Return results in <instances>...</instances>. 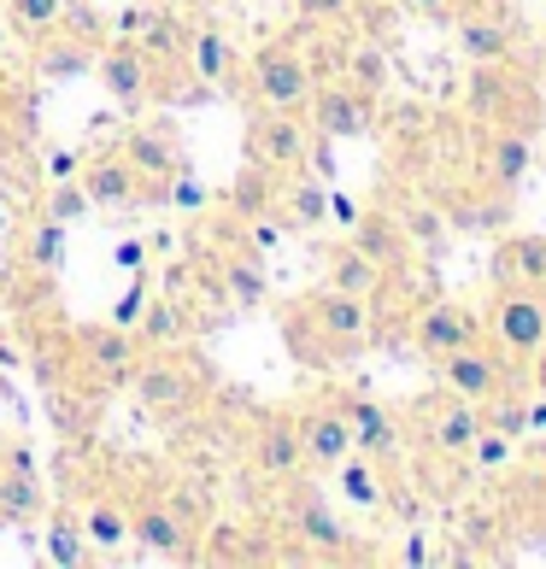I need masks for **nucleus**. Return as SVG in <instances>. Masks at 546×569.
Segmentation results:
<instances>
[{"label": "nucleus", "mask_w": 546, "mask_h": 569, "mask_svg": "<svg viewBox=\"0 0 546 569\" xmlns=\"http://www.w3.org/2000/svg\"><path fill=\"white\" fill-rule=\"evenodd\" d=\"M494 341L512 358H540L546 347V288H499L494 300Z\"/></svg>", "instance_id": "nucleus-1"}, {"label": "nucleus", "mask_w": 546, "mask_h": 569, "mask_svg": "<svg viewBox=\"0 0 546 569\" xmlns=\"http://www.w3.org/2000/svg\"><path fill=\"white\" fill-rule=\"evenodd\" d=\"M254 94L270 112H300L311 100V66L294 48H265L254 59Z\"/></svg>", "instance_id": "nucleus-2"}, {"label": "nucleus", "mask_w": 546, "mask_h": 569, "mask_svg": "<svg viewBox=\"0 0 546 569\" xmlns=\"http://www.w3.org/2000/svg\"><path fill=\"white\" fill-rule=\"evenodd\" d=\"M370 107H376V94L353 89L341 77V82H329V89H318L311 118H318V136H329V141H359V136H370Z\"/></svg>", "instance_id": "nucleus-3"}, {"label": "nucleus", "mask_w": 546, "mask_h": 569, "mask_svg": "<svg viewBox=\"0 0 546 569\" xmlns=\"http://www.w3.org/2000/svg\"><path fill=\"white\" fill-rule=\"evenodd\" d=\"M130 535L147 546V552H159V558H188L195 552V529H188L165 499H136L130 505Z\"/></svg>", "instance_id": "nucleus-4"}, {"label": "nucleus", "mask_w": 546, "mask_h": 569, "mask_svg": "<svg viewBox=\"0 0 546 569\" xmlns=\"http://www.w3.org/2000/svg\"><path fill=\"white\" fill-rule=\"evenodd\" d=\"M306 318H311L318 335H329L335 347H353V341H365V329H370V300L341 293V288H324V293L306 300Z\"/></svg>", "instance_id": "nucleus-5"}, {"label": "nucleus", "mask_w": 546, "mask_h": 569, "mask_svg": "<svg viewBox=\"0 0 546 569\" xmlns=\"http://www.w3.org/2000/svg\"><path fill=\"white\" fill-rule=\"evenodd\" d=\"M335 406H341L347 429H353V452H365V458H376V463L400 452V429H394V417L376 406V399H365V393H341Z\"/></svg>", "instance_id": "nucleus-6"}, {"label": "nucleus", "mask_w": 546, "mask_h": 569, "mask_svg": "<svg viewBox=\"0 0 546 569\" xmlns=\"http://www.w3.org/2000/svg\"><path fill=\"white\" fill-rule=\"evenodd\" d=\"M130 388L147 411H177L195 399V376H188L182 365H171V358H147V365L130 370Z\"/></svg>", "instance_id": "nucleus-7"}, {"label": "nucleus", "mask_w": 546, "mask_h": 569, "mask_svg": "<svg viewBox=\"0 0 546 569\" xmlns=\"http://www.w3.org/2000/svg\"><path fill=\"white\" fill-rule=\"evenodd\" d=\"M435 365H440V382H447L458 399H476V406H482V399L499 393V365H494V358L482 352L476 341L458 347V352H447V358H435Z\"/></svg>", "instance_id": "nucleus-8"}, {"label": "nucleus", "mask_w": 546, "mask_h": 569, "mask_svg": "<svg viewBox=\"0 0 546 569\" xmlns=\"http://www.w3.org/2000/svg\"><path fill=\"white\" fill-rule=\"evenodd\" d=\"M247 159L270 171V164H300L306 159V130L294 123L288 112H270L254 123V136H247Z\"/></svg>", "instance_id": "nucleus-9"}, {"label": "nucleus", "mask_w": 546, "mask_h": 569, "mask_svg": "<svg viewBox=\"0 0 546 569\" xmlns=\"http://www.w3.org/2000/svg\"><path fill=\"white\" fill-rule=\"evenodd\" d=\"M499 288H546V236H506L494 247Z\"/></svg>", "instance_id": "nucleus-10"}, {"label": "nucleus", "mask_w": 546, "mask_h": 569, "mask_svg": "<svg viewBox=\"0 0 546 569\" xmlns=\"http://www.w3.org/2000/svg\"><path fill=\"white\" fill-rule=\"evenodd\" d=\"M476 341V318L470 311H458L453 300H440L424 311V323H417V352L424 358H447L458 347H470Z\"/></svg>", "instance_id": "nucleus-11"}, {"label": "nucleus", "mask_w": 546, "mask_h": 569, "mask_svg": "<svg viewBox=\"0 0 546 569\" xmlns=\"http://www.w3.org/2000/svg\"><path fill=\"white\" fill-rule=\"evenodd\" d=\"M100 82H107V94L118 100V107H141L147 100V53L136 48V41H118V48L100 53Z\"/></svg>", "instance_id": "nucleus-12"}, {"label": "nucleus", "mask_w": 546, "mask_h": 569, "mask_svg": "<svg viewBox=\"0 0 546 569\" xmlns=\"http://www.w3.org/2000/svg\"><path fill=\"white\" fill-rule=\"evenodd\" d=\"M458 53L476 66H499L512 53V18L506 12H465L458 18Z\"/></svg>", "instance_id": "nucleus-13"}, {"label": "nucleus", "mask_w": 546, "mask_h": 569, "mask_svg": "<svg viewBox=\"0 0 546 569\" xmlns=\"http://www.w3.org/2000/svg\"><path fill=\"white\" fill-rule=\"evenodd\" d=\"M300 447H306V463H341L353 452V429H347V417L341 406H324V411H311L300 417Z\"/></svg>", "instance_id": "nucleus-14"}, {"label": "nucleus", "mask_w": 546, "mask_h": 569, "mask_svg": "<svg viewBox=\"0 0 546 569\" xmlns=\"http://www.w3.org/2000/svg\"><path fill=\"white\" fill-rule=\"evenodd\" d=\"M77 182L89 188V206H130L136 200V164L123 153H100L95 164H82Z\"/></svg>", "instance_id": "nucleus-15"}, {"label": "nucleus", "mask_w": 546, "mask_h": 569, "mask_svg": "<svg viewBox=\"0 0 546 569\" xmlns=\"http://www.w3.org/2000/svg\"><path fill=\"white\" fill-rule=\"evenodd\" d=\"M123 159H130L141 177H159V182H171L177 171H188L182 153H177V136H171V130H136L130 147H123Z\"/></svg>", "instance_id": "nucleus-16"}, {"label": "nucleus", "mask_w": 546, "mask_h": 569, "mask_svg": "<svg viewBox=\"0 0 546 569\" xmlns=\"http://www.w3.org/2000/svg\"><path fill=\"white\" fill-rule=\"evenodd\" d=\"M329 288L370 300V293L383 288V264H376L370 252H359V247H329Z\"/></svg>", "instance_id": "nucleus-17"}, {"label": "nucleus", "mask_w": 546, "mask_h": 569, "mask_svg": "<svg viewBox=\"0 0 546 569\" xmlns=\"http://www.w3.org/2000/svg\"><path fill=\"white\" fill-rule=\"evenodd\" d=\"M482 429H488V423H482V406H476V399H458V406H447V411H440V423H435V452L470 458Z\"/></svg>", "instance_id": "nucleus-18"}, {"label": "nucleus", "mask_w": 546, "mask_h": 569, "mask_svg": "<svg viewBox=\"0 0 546 569\" xmlns=\"http://www.w3.org/2000/svg\"><path fill=\"white\" fill-rule=\"evenodd\" d=\"M300 463H306V447H300V423H265L259 435V470L265 476H300Z\"/></svg>", "instance_id": "nucleus-19"}, {"label": "nucleus", "mask_w": 546, "mask_h": 569, "mask_svg": "<svg viewBox=\"0 0 546 569\" xmlns=\"http://www.w3.org/2000/svg\"><path fill=\"white\" fill-rule=\"evenodd\" d=\"M48 511V493L30 470H7L0 476V522H36Z\"/></svg>", "instance_id": "nucleus-20"}, {"label": "nucleus", "mask_w": 546, "mask_h": 569, "mask_svg": "<svg viewBox=\"0 0 546 569\" xmlns=\"http://www.w3.org/2000/svg\"><path fill=\"white\" fill-rule=\"evenodd\" d=\"M82 352H89V365L100 376H130L136 370V341L118 323L112 329H89V335H82Z\"/></svg>", "instance_id": "nucleus-21"}, {"label": "nucleus", "mask_w": 546, "mask_h": 569, "mask_svg": "<svg viewBox=\"0 0 546 569\" xmlns=\"http://www.w3.org/2000/svg\"><path fill=\"white\" fill-rule=\"evenodd\" d=\"M82 540L100 546V552L123 546L130 540V511H118L112 499H89V511H82Z\"/></svg>", "instance_id": "nucleus-22"}, {"label": "nucleus", "mask_w": 546, "mask_h": 569, "mask_svg": "<svg viewBox=\"0 0 546 569\" xmlns=\"http://www.w3.org/2000/svg\"><path fill=\"white\" fill-rule=\"evenodd\" d=\"M188 66H195L200 82H224L229 71H236V48H229L218 30H195V41H188Z\"/></svg>", "instance_id": "nucleus-23"}, {"label": "nucleus", "mask_w": 546, "mask_h": 569, "mask_svg": "<svg viewBox=\"0 0 546 569\" xmlns=\"http://www.w3.org/2000/svg\"><path fill=\"white\" fill-rule=\"evenodd\" d=\"M294 522H300V535H306L311 546H324V552H335V546L347 540L341 517H335V511H329V505H324L318 493H311V488H306V499H300V505H294Z\"/></svg>", "instance_id": "nucleus-24"}, {"label": "nucleus", "mask_w": 546, "mask_h": 569, "mask_svg": "<svg viewBox=\"0 0 546 569\" xmlns=\"http://www.w3.org/2000/svg\"><path fill=\"white\" fill-rule=\"evenodd\" d=\"M36 71L41 77H77V71H95V53L82 48V41H41V53H36Z\"/></svg>", "instance_id": "nucleus-25"}, {"label": "nucleus", "mask_w": 546, "mask_h": 569, "mask_svg": "<svg viewBox=\"0 0 546 569\" xmlns=\"http://www.w3.org/2000/svg\"><path fill=\"white\" fill-rule=\"evenodd\" d=\"M347 82L365 94H383L388 89V53L376 48V41H359V48L347 53Z\"/></svg>", "instance_id": "nucleus-26"}, {"label": "nucleus", "mask_w": 546, "mask_h": 569, "mask_svg": "<svg viewBox=\"0 0 546 569\" xmlns=\"http://www.w3.org/2000/svg\"><path fill=\"white\" fill-rule=\"evenodd\" d=\"M353 247H359V252H370L376 264H388V259H400V229H394L388 218L365 212L359 223H353Z\"/></svg>", "instance_id": "nucleus-27"}, {"label": "nucleus", "mask_w": 546, "mask_h": 569, "mask_svg": "<svg viewBox=\"0 0 546 569\" xmlns=\"http://www.w3.org/2000/svg\"><path fill=\"white\" fill-rule=\"evenodd\" d=\"M329 218V188L311 177V182H294L288 188V223L294 229H318Z\"/></svg>", "instance_id": "nucleus-28"}, {"label": "nucleus", "mask_w": 546, "mask_h": 569, "mask_svg": "<svg viewBox=\"0 0 546 569\" xmlns=\"http://www.w3.org/2000/svg\"><path fill=\"white\" fill-rule=\"evenodd\" d=\"M523 171H529V141H523V136H499L494 153H488V177L499 188H517Z\"/></svg>", "instance_id": "nucleus-29"}, {"label": "nucleus", "mask_w": 546, "mask_h": 569, "mask_svg": "<svg viewBox=\"0 0 546 569\" xmlns=\"http://www.w3.org/2000/svg\"><path fill=\"white\" fill-rule=\"evenodd\" d=\"M136 48H141V53H153V59L182 53V30H177V18H165V12H141Z\"/></svg>", "instance_id": "nucleus-30"}, {"label": "nucleus", "mask_w": 546, "mask_h": 569, "mask_svg": "<svg viewBox=\"0 0 546 569\" xmlns=\"http://www.w3.org/2000/svg\"><path fill=\"white\" fill-rule=\"evenodd\" d=\"M141 341H147V347L182 341V311H177V300H147V311H141Z\"/></svg>", "instance_id": "nucleus-31"}, {"label": "nucleus", "mask_w": 546, "mask_h": 569, "mask_svg": "<svg viewBox=\"0 0 546 569\" xmlns=\"http://www.w3.org/2000/svg\"><path fill=\"white\" fill-rule=\"evenodd\" d=\"M71 0H12V24L24 36H53Z\"/></svg>", "instance_id": "nucleus-32"}, {"label": "nucleus", "mask_w": 546, "mask_h": 569, "mask_svg": "<svg viewBox=\"0 0 546 569\" xmlns=\"http://www.w3.org/2000/svg\"><path fill=\"white\" fill-rule=\"evenodd\" d=\"M48 558L59 563V569H77L82 558V522H71V517H48Z\"/></svg>", "instance_id": "nucleus-33"}, {"label": "nucleus", "mask_w": 546, "mask_h": 569, "mask_svg": "<svg viewBox=\"0 0 546 569\" xmlns=\"http://www.w3.org/2000/svg\"><path fill=\"white\" fill-rule=\"evenodd\" d=\"M24 259H30V264H41V270L66 264V223L41 218V223L30 229V252H24Z\"/></svg>", "instance_id": "nucleus-34"}, {"label": "nucleus", "mask_w": 546, "mask_h": 569, "mask_svg": "<svg viewBox=\"0 0 546 569\" xmlns=\"http://www.w3.org/2000/svg\"><path fill=\"white\" fill-rule=\"evenodd\" d=\"M341 493L353 505H383V476L370 470V463H353V452L341 458Z\"/></svg>", "instance_id": "nucleus-35"}, {"label": "nucleus", "mask_w": 546, "mask_h": 569, "mask_svg": "<svg viewBox=\"0 0 546 569\" xmlns=\"http://www.w3.org/2000/svg\"><path fill=\"white\" fill-rule=\"evenodd\" d=\"M82 212H89V188H82L77 177L53 182V194H48V206H41V218H53V223H71V218H82Z\"/></svg>", "instance_id": "nucleus-36"}, {"label": "nucleus", "mask_w": 546, "mask_h": 569, "mask_svg": "<svg viewBox=\"0 0 546 569\" xmlns=\"http://www.w3.org/2000/svg\"><path fill=\"white\" fill-rule=\"evenodd\" d=\"M229 300L236 306H259L265 300V270L254 259H229Z\"/></svg>", "instance_id": "nucleus-37"}, {"label": "nucleus", "mask_w": 546, "mask_h": 569, "mask_svg": "<svg viewBox=\"0 0 546 569\" xmlns=\"http://www.w3.org/2000/svg\"><path fill=\"white\" fill-rule=\"evenodd\" d=\"M512 452H517V440H512V435L482 429V435H476V447H470V463H476V470H499V463H506Z\"/></svg>", "instance_id": "nucleus-38"}, {"label": "nucleus", "mask_w": 546, "mask_h": 569, "mask_svg": "<svg viewBox=\"0 0 546 569\" xmlns=\"http://www.w3.org/2000/svg\"><path fill=\"white\" fill-rule=\"evenodd\" d=\"M482 423H488V429H499V435H523V429H529V406H512V399H499V406L494 411H482Z\"/></svg>", "instance_id": "nucleus-39"}, {"label": "nucleus", "mask_w": 546, "mask_h": 569, "mask_svg": "<svg viewBox=\"0 0 546 569\" xmlns=\"http://www.w3.org/2000/svg\"><path fill=\"white\" fill-rule=\"evenodd\" d=\"M159 194L171 200L177 212H200V206H206V188H200L195 177H188V171H177V177H171V188H159Z\"/></svg>", "instance_id": "nucleus-40"}, {"label": "nucleus", "mask_w": 546, "mask_h": 569, "mask_svg": "<svg viewBox=\"0 0 546 569\" xmlns=\"http://www.w3.org/2000/svg\"><path fill=\"white\" fill-rule=\"evenodd\" d=\"M141 311H147V282H141V270H136V282L123 288V300H118V311H112V323H118V329H136V323H141Z\"/></svg>", "instance_id": "nucleus-41"}, {"label": "nucleus", "mask_w": 546, "mask_h": 569, "mask_svg": "<svg viewBox=\"0 0 546 569\" xmlns=\"http://www.w3.org/2000/svg\"><path fill=\"white\" fill-rule=\"evenodd\" d=\"M406 229H411V236H417V241H424L429 252H435L440 241H447V223H440V218L429 212V206H417V212L406 218Z\"/></svg>", "instance_id": "nucleus-42"}, {"label": "nucleus", "mask_w": 546, "mask_h": 569, "mask_svg": "<svg viewBox=\"0 0 546 569\" xmlns=\"http://www.w3.org/2000/svg\"><path fill=\"white\" fill-rule=\"evenodd\" d=\"M347 12H353V0H300V18H311V24H335Z\"/></svg>", "instance_id": "nucleus-43"}, {"label": "nucleus", "mask_w": 546, "mask_h": 569, "mask_svg": "<svg viewBox=\"0 0 546 569\" xmlns=\"http://www.w3.org/2000/svg\"><path fill=\"white\" fill-rule=\"evenodd\" d=\"M112 264H118V270H130V277H136V270H147V241H118Z\"/></svg>", "instance_id": "nucleus-44"}, {"label": "nucleus", "mask_w": 546, "mask_h": 569, "mask_svg": "<svg viewBox=\"0 0 546 569\" xmlns=\"http://www.w3.org/2000/svg\"><path fill=\"white\" fill-rule=\"evenodd\" d=\"M329 218L341 223V229H353V223L365 218V206H359V200H347V194H329Z\"/></svg>", "instance_id": "nucleus-45"}, {"label": "nucleus", "mask_w": 546, "mask_h": 569, "mask_svg": "<svg viewBox=\"0 0 546 569\" xmlns=\"http://www.w3.org/2000/svg\"><path fill=\"white\" fill-rule=\"evenodd\" d=\"M82 171V159L71 153V147H59V153H48V177L53 182H66V177H77Z\"/></svg>", "instance_id": "nucleus-46"}, {"label": "nucleus", "mask_w": 546, "mask_h": 569, "mask_svg": "<svg viewBox=\"0 0 546 569\" xmlns=\"http://www.w3.org/2000/svg\"><path fill=\"white\" fill-rule=\"evenodd\" d=\"M406 7H417V12H429V18H447L458 0H406Z\"/></svg>", "instance_id": "nucleus-47"}, {"label": "nucleus", "mask_w": 546, "mask_h": 569, "mask_svg": "<svg viewBox=\"0 0 546 569\" xmlns=\"http://www.w3.org/2000/svg\"><path fill=\"white\" fill-rule=\"evenodd\" d=\"M0 229H7V206H0Z\"/></svg>", "instance_id": "nucleus-48"}, {"label": "nucleus", "mask_w": 546, "mask_h": 569, "mask_svg": "<svg viewBox=\"0 0 546 569\" xmlns=\"http://www.w3.org/2000/svg\"><path fill=\"white\" fill-rule=\"evenodd\" d=\"M0 48H7V24H0Z\"/></svg>", "instance_id": "nucleus-49"}]
</instances>
